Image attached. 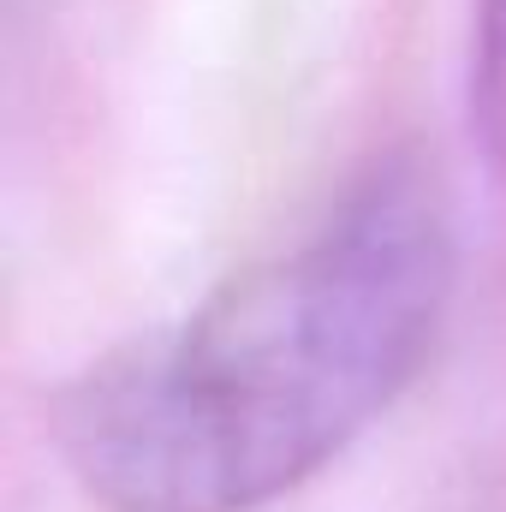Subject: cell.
Here are the masks:
<instances>
[{
    "label": "cell",
    "instance_id": "obj_1",
    "mask_svg": "<svg viewBox=\"0 0 506 512\" xmlns=\"http://www.w3.org/2000/svg\"><path fill=\"white\" fill-rule=\"evenodd\" d=\"M459 280L441 179L387 155L292 245L60 399L114 512H256L340 459L423 370Z\"/></svg>",
    "mask_w": 506,
    "mask_h": 512
},
{
    "label": "cell",
    "instance_id": "obj_2",
    "mask_svg": "<svg viewBox=\"0 0 506 512\" xmlns=\"http://www.w3.org/2000/svg\"><path fill=\"white\" fill-rule=\"evenodd\" d=\"M471 131L483 155L506 167V0H477L471 24Z\"/></svg>",
    "mask_w": 506,
    "mask_h": 512
}]
</instances>
